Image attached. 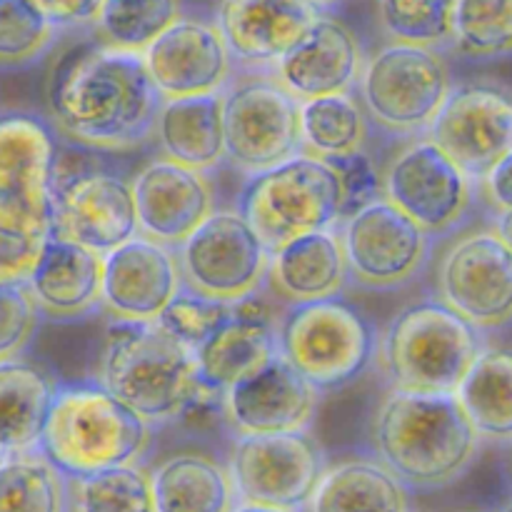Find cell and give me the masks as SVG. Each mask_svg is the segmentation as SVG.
I'll use <instances>...</instances> for the list:
<instances>
[{
    "label": "cell",
    "mask_w": 512,
    "mask_h": 512,
    "mask_svg": "<svg viewBox=\"0 0 512 512\" xmlns=\"http://www.w3.org/2000/svg\"><path fill=\"white\" fill-rule=\"evenodd\" d=\"M70 512H155L150 470L140 463L68 478Z\"/></svg>",
    "instance_id": "836d02e7"
},
{
    "label": "cell",
    "mask_w": 512,
    "mask_h": 512,
    "mask_svg": "<svg viewBox=\"0 0 512 512\" xmlns=\"http://www.w3.org/2000/svg\"><path fill=\"white\" fill-rule=\"evenodd\" d=\"M278 355V323L258 295L235 303L233 313L193 350L195 375L205 388L223 393Z\"/></svg>",
    "instance_id": "cb8c5ba5"
},
{
    "label": "cell",
    "mask_w": 512,
    "mask_h": 512,
    "mask_svg": "<svg viewBox=\"0 0 512 512\" xmlns=\"http://www.w3.org/2000/svg\"><path fill=\"white\" fill-rule=\"evenodd\" d=\"M465 512H500V510H465Z\"/></svg>",
    "instance_id": "c3c4849f"
},
{
    "label": "cell",
    "mask_w": 512,
    "mask_h": 512,
    "mask_svg": "<svg viewBox=\"0 0 512 512\" xmlns=\"http://www.w3.org/2000/svg\"><path fill=\"white\" fill-rule=\"evenodd\" d=\"M455 0H380V23L400 43L440 48L450 43Z\"/></svg>",
    "instance_id": "74e56055"
},
{
    "label": "cell",
    "mask_w": 512,
    "mask_h": 512,
    "mask_svg": "<svg viewBox=\"0 0 512 512\" xmlns=\"http://www.w3.org/2000/svg\"><path fill=\"white\" fill-rule=\"evenodd\" d=\"M300 100L273 78L233 80L223 90L225 160L253 175L300 153Z\"/></svg>",
    "instance_id": "4fadbf2b"
},
{
    "label": "cell",
    "mask_w": 512,
    "mask_h": 512,
    "mask_svg": "<svg viewBox=\"0 0 512 512\" xmlns=\"http://www.w3.org/2000/svg\"><path fill=\"white\" fill-rule=\"evenodd\" d=\"M438 300L485 333L510 323L512 245L495 228L470 230L443 250L435 273Z\"/></svg>",
    "instance_id": "30bf717a"
},
{
    "label": "cell",
    "mask_w": 512,
    "mask_h": 512,
    "mask_svg": "<svg viewBox=\"0 0 512 512\" xmlns=\"http://www.w3.org/2000/svg\"><path fill=\"white\" fill-rule=\"evenodd\" d=\"M33 3L58 30L93 25L103 8V0H33Z\"/></svg>",
    "instance_id": "7bdbcfd3"
},
{
    "label": "cell",
    "mask_w": 512,
    "mask_h": 512,
    "mask_svg": "<svg viewBox=\"0 0 512 512\" xmlns=\"http://www.w3.org/2000/svg\"><path fill=\"white\" fill-rule=\"evenodd\" d=\"M475 195V180L430 138L405 145L383 170V198L433 238L463 225Z\"/></svg>",
    "instance_id": "9a60e30c"
},
{
    "label": "cell",
    "mask_w": 512,
    "mask_h": 512,
    "mask_svg": "<svg viewBox=\"0 0 512 512\" xmlns=\"http://www.w3.org/2000/svg\"><path fill=\"white\" fill-rule=\"evenodd\" d=\"M325 163L333 168L340 185V220L373 203L375 198H383V170L365 148Z\"/></svg>",
    "instance_id": "60d3db41"
},
{
    "label": "cell",
    "mask_w": 512,
    "mask_h": 512,
    "mask_svg": "<svg viewBox=\"0 0 512 512\" xmlns=\"http://www.w3.org/2000/svg\"><path fill=\"white\" fill-rule=\"evenodd\" d=\"M303 512H410V490L375 458L325 465Z\"/></svg>",
    "instance_id": "83f0119b"
},
{
    "label": "cell",
    "mask_w": 512,
    "mask_h": 512,
    "mask_svg": "<svg viewBox=\"0 0 512 512\" xmlns=\"http://www.w3.org/2000/svg\"><path fill=\"white\" fill-rule=\"evenodd\" d=\"M0 512H70L68 478L38 450L0 460Z\"/></svg>",
    "instance_id": "d6a6232c"
},
{
    "label": "cell",
    "mask_w": 512,
    "mask_h": 512,
    "mask_svg": "<svg viewBox=\"0 0 512 512\" xmlns=\"http://www.w3.org/2000/svg\"><path fill=\"white\" fill-rule=\"evenodd\" d=\"M40 318L73 323L100 308L103 290V253L50 235L28 283Z\"/></svg>",
    "instance_id": "d4e9b609"
},
{
    "label": "cell",
    "mask_w": 512,
    "mask_h": 512,
    "mask_svg": "<svg viewBox=\"0 0 512 512\" xmlns=\"http://www.w3.org/2000/svg\"><path fill=\"white\" fill-rule=\"evenodd\" d=\"M95 383L148 425L175 423L200 390L193 353L158 323H118L108 328Z\"/></svg>",
    "instance_id": "277c9868"
},
{
    "label": "cell",
    "mask_w": 512,
    "mask_h": 512,
    "mask_svg": "<svg viewBox=\"0 0 512 512\" xmlns=\"http://www.w3.org/2000/svg\"><path fill=\"white\" fill-rule=\"evenodd\" d=\"M55 383L45 370L15 358L0 363V438L10 453L38 448Z\"/></svg>",
    "instance_id": "4dcf8cb0"
},
{
    "label": "cell",
    "mask_w": 512,
    "mask_h": 512,
    "mask_svg": "<svg viewBox=\"0 0 512 512\" xmlns=\"http://www.w3.org/2000/svg\"><path fill=\"white\" fill-rule=\"evenodd\" d=\"M512 155L503 158L500 163H495L488 173L480 180H475V190L483 193V198L488 200L490 210L500 218H510L512 215Z\"/></svg>",
    "instance_id": "ee69618b"
},
{
    "label": "cell",
    "mask_w": 512,
    "mask_h": 512,
    "mask_svg": "<svg viewBox=\"0 0 512 512\" xmlns=\"http://www.w3.org/2000/svg\"><path fill=\"white\" fill-rule=\"evenodd\" d=\"M178 18V0H103L95 30L108 48L143 53Z\"/></svg>",
    "instance_id": "d590c367"
},
{
    "label": "cell",
    "mask_w": 512,
    "mask_h": 512,
    "mask_svg": "<svg viewBox=\"0 0 512 512\" xmlns=\"http://www.w3.org/2000/svg\"><path fill=\"white\" fill-rule=\"evenodd\" d=\"M428 138L463 170L480 180L512 155V103L495 85H453L428 128Z\"/></svg>",
    "instance_id": "2e32d148"
},
{
    "label": "cell",
    "mask_w": 512,
    "mask_h": 512,
    "mask_svg": "<svg viewBox=\"0 0 512 512\" xmlns=\"http://www.w3.org/2000/svg\"><path fill=\"white\" fill-rule=\"evenodd\" d=\"M40 313L25 285H0V363L20 358L35 338Z\"/></svg>",
    "instance_id": "b9f144b4"
},
{
    "label": "cell",
    "mask_w": 512,
    "mask_h": 512,
    "mask_svg": "<svg viewBox=\"0 0 512 512\" xmlns=\"http://www.w3.org/2000/svg\"><path fill=\"white\" fill-rule=\"evenodd\" d=\"M318 15L310 0H220L215 28L235 65L268 73Z\"/></svg>",
    "instance_id": "603a6c76"
},
{
    "label": "cell",
    "mask_w": 512,
    "mask_h": 512,
    "mask_svg": "<svg viewBox=\"0 0 512 512\" xmlns=\"http://www.w3.org/2000/svg\"><path fill=\"white\" fill-rule=\"evenodd\" d=\"M300 150L320 160L363 150L370 138V120L353 93L300 100Z\"/></svg>",
    "instance_id": "1f68e13d"
},
{
    "label": "cell",
    "mask_w": 512,
    "mask_h": 512,
    "mask_svg": "<svg viewBox=\"0 0 512 512\" xmlns=\"http://www.w3.org/2000/svg\"><path fill=\"white\" fill-rule=\"evenodd\" d=\"M225 465L238 503L303 510L328 463L308 430H298L235 435Z\"/></svg>",
    "instance_id": "5bb4252c"
},
{
    "label": "cell",
    "mask_w": 512,
    "mask_h": 512,
    "mask_svg": "<svg viewBox=\"0 0 512 512\" xmlns=\"http://www.w3.org/2000/svg\"><path fill=\"white\" fill-rule=\"evenodd\" d=\"M155 512H230L235 490L228 465L203 453H173L150 470Z\"/></svg>",
    "instance_id": "f1b7e54d"
},
{
    "label": "cell",
    "mask_w": 512,
    "mask_h": 512,
    "mask_svg": "<svg viewBox=\"0 0 512 512\" xmlns=\"http://www.w3.org/2000/svg\"><path fill=\"white\" fill-rule=\"evenodd\" d=\"M153 138L163 158L185 168L210 173L223 165V93L160 100Z\"/></svg>",
    "instance_id": "4316f807"
},
{
    "label": "cell",
    "mask_w": 512,
    "mask_h": 512,
    "mask_svg": "<svg viewBox=\"0 0 512 512\" xmlns=\"http://www.w3.org/2000/svg\"><path fill=\"white\" fill-rule=\"evenodd\" d=\"M138 233L168 248H178L215 208V193L205 173L168 158H153L130 180Z\"/></svg>",
    "instance_id": "44dd1931"
},
{
    "label": "cell",
    "mask_w": 512,
    "mask_h": 512,
    "mask_svg": "<svg viewBox=\"0 0 512 512\" xmlns=\"http://www.w3.org/2000/svg\"><path fill=\"white\" fill-rule=\"evenodd\" d=\"M183 288L175 248L133 235L103 255L100 308L118 323H155Z\"/></svg>",
    "instance_id": "ffe728a7"
},
{
    "label": "cell",
    "mask_w": 512,
    "mask_h": 512,
    "mask_svg": "<svg viewBox=\"0 0 512 512\" xmlns=\"http://www.w3.org/2000/svg\"><path fill=\"white\" fill-rule=\"evenodd\" d=\"M48 238V228L25 223L0 210V285L28 283Z\"/></svg>",
    "instance_id": "ab89813d"
},
{
    "label": "cell",
    "mask_w": 512,
    "mask_h": 512,
    "mask_svg": "<svg viewBox=\"0 0 512 512\" xmlns=\"http://www.w3.org/2000/svg\"><path fill=\"white\" fill-rule=\"evenodd\" d=\"M140 55L160 100L223 93L238 68L220 30L195 18L170 23Z\"/></svg>",
    "instance_id": "d6986e66"
},
{
    "label": "cell",
    "mask_w": 512,
    "mask_h": 512,
    "mask_svg": "<svg viewBox=\"0 0 512 512\" xmlns=\"http://www.w3.org/2000/svg\"><path fill=\"white\" fill-rule=\"evenodd\" d=\"M265 283L288 305L338 298L348 283V263L338 228L313 230L270 250Z\"/></svg>",
    "instance_id": "484cf974"
},
{
    "label": "cell",
    "mask_w": 512,
    "mask_h": 512,
    "mask_svg": "<svg viewBox=\"0 0 512 512\" xmlns=\"http://www.w3.org/2000/svg\"><path fill=\"white\" fill-rule=\"evenodd\" d=\"M335 228L345 250L348 280L365 290L403 288L418 278L433 248V235L385 198L363 205Z\"/></svg>",
    "instance_id": "7c38bea8"
},
{
    "label": "cell",
    "mask_w": 512,
    "mask_h": 512,
    "mask_svg": "<svg viewBox=\"0 0 512 512\" xmlns=\"http://www.w3.org/2000/svg\"><path fill=\"white\" fill-rule=\"evenodd\" d=\"M8 453H10V450H8V445H5V443H3V438H0V460H3L5 455H8Z\"/></svg>",
    "instance_id": "7dc6e473"
},
{
    "label": "cell",
    "mask_w": 512,
    "mask_h": 512,
    "mask_svg": "<svg viewBox=\"0 0 512 512\" xmlns=\"http://www.w3.org/2000/svg\"><path fill=\"white\" fill-rule=\"evenodd\" d=\"M360 40L343 20L320 13L268 70L295 100L353 93L363 68Z\"/></svg>",
    "instance_id": "7402d4cb"
},
{
    "label": "cell",
    "mask_w": 512,
    "mask_h": 512,
    "mask_svg": "<svg viewBox=\"0 0 512 512\" xmlns=\"http://www.w3.org/2000/svg\"><path fill=\"white\" fill-rule=\"evenodd\" d=\"M158 105L143 55L98 40L65 48L45 80V108L55 133L98 153H123L148 143Z\"/></svg>",
    "instance_id": "6da1fadb"
},
{
    "label": "cell",
    "mask_w": 512,
    "mask_h": 512,
    "mask_svg": "<svg viewBox=\"0 0 512 512\" xmlns=\"http://www.w3.org/2000/svg\"><path fill=\"white\" fill-rule=\"evenodd\" d=\"M50 235L103 255L138 235L130 180L100 165L68 168L58 158L50 195Z\"/></svg>",
    "instance_id": "8fae6325"
},
{
    "label": "cell",
    "mask_w": 512,
    "mask_h": 512,
    "mask_svg": "<svg viewBox=\"0 0 512 512\" xmlns=\"http://www.w3.org/2000/svg\"><path fill=\"white\" fill-rule=\"evenodd\" d=\"M375 460L408 490L448 488L480 453V438L453 393L390 388L370 428Z\"/></svg>",
    "instance_id": "7a4b0ae2"
},
{
    "label": "cell",
    "mask_w": 512,
    "mask_h": 512,
    "mask_svg": "<svg viewBox=\"0 0 512 512\" xmlns=\"http://www.w3.org/2000/svg\"><path fill=\"white\" fill-rule=\"evenodd\" d=\"M483 348L475 325L440 300H420L390 320L375 355L390 388L455 393Z\"/></svg>",
    "instance_id": "5b68a950"
},
{
    "label": "cell",
    "mask_w": 512,
    "mask_h": 512,
    "mask_svg": "<svg viewBox=\"0 0 512 512\" xmlns=\"http://www.w3.org/2000/svg\"><path fill=\"white\" fill-rule=\"evenodd\" d=\"M58 38L33 0H0V70H23L38 63Z\"/></svg>",
    "instance_id": "8d00e7d4"
},
{
    "label": "cell",
    "mask_w": 512,
    "mask_h": 512,
    "mask_svg": "<svg viewBox=\"0 0 512 512\" xmlns=\"http://www.w3.org/2000/svg\"><path fill=\"white\" fill-rule=\"evenodd\" d=\"M355 88L370 123L393 135H420L453 90V73L438 48L393 40L363 60Z\"/></svg>",
    "instance_id": "8992f818"
},
{
    "label": "cell",
    "mask_w": 512,
    "mask_h": 512,
    "mask_svg": "<svg viewBox=\"0 0 512 512\" xmlns=\"http://www.w3.org/2000/svg\"><path fill=\"white\" fill-rule=\"evenodd\" d=\"M240 213L270 250L298 235L340 223V185L325 160L308 153L248 175Z\"/></svg>",
    "instance_id": "ba28073f"
},
{
    "label": "cell",
    "mask_w": 512,
    "mask_h": 512,
    "mask_svg": "<svg viewBox=\"0 0 512 512\" xmlns=\"http://www.w3.org/2000/svg\"><path fill=\"white\" fill-rule=\"evenodd\" d=\"M373 323L340 298L290 305L278 325V355L318 390L343 388L370 368Z\"/></svg>",
    "instance_id": "52a82bcc"
},
{
    "label": "cell",
    "mask_w": 512,
    "mask_h": 512,
    "mask_svg": "<svg viewBox=\"0 0 512 512\" xmlns=\"http://www.w3.org/2000/svg\"><path fill=\"white\" fill-rule=\"evenodd\" d=\"M230 512H303L295 508H273V505H255V503H235Z\"/></svg>",
    "instance_id": "f6af8a7d"
},
{
    "label": "cell",
    "mask_w": 512,
    "mask_h": 512,
    "mask_svg": "<svg viewBox=\"0 0 512 512\" xmlns=\"http://www.w3.org/2000/svg\"><path fill=\"white\" fill-rule=\"evenodd\" d=\"M450 43L473 60L505 58L512 50V0H455Z\"/></svg>",
    "instance_id": "e575fe53"
},
{
    "label": "cell",
    "mask_w": 512,
    "mask_h": 512,
    "mask_svg": "<svg viewBox=\"0 0 512 512\" xmlns=\"http://www.w3.org/2000/svg\"><path fill=\"white\" fill-rule=\"evenodd\" d=\"M310 3H313L315 8H328V5L338 3V0H310Z\"/></svg>",
    "instance_id": "bcb514c9"
},
{
    "label": "cell",
    "mask_w": 512,
    "mask_h": 512,
    "mask_svg": "<svg viewBox=\"0 0 512 512\" xmlns=\"http://www.w3.org/2000/svg\"><path fill=\"white\" fill-rule=\"evenodd\" d=\"M453 395L480 440L510 443L512 358L508 350L485 345Z\"/></svg>",
    "instance_id": "f546056e"
},
{
    "label": "cell",
    "mask_w": 512,
    "mask_h": 512,
    "mask_svg": "<svg viewBox=\"0 0 512 512\" xmlns=\"http://www.w3.org/2000/svg\"><path fill=\"white\" fill-rule=\"evenodd\" d=\"M58 133L28 110L0 113V210L50 230Z\"/></svg>",
    "instance_id": "e0dca14e"
},
{
    "label": "cell",
    "mask_w": 512,
    "mask_h": 512,
    "mask_svg": "<svg viewBox=\"0 0 512 512\" xmlns=\"http://www.w3.org/2000/svg\"><path fill=\"white\" fill-rule=\"evenodd\" d=\"M153 445V425L95 380L55 383L38 453L65 478L133 465Z\"/></svg>",
    "instance_id": "3957f363"
},
{
    "label": "cell",
    "mask_w": 512,
    "mask_h": 512,
    "mask_svg": "<svg viewBox=\"0 0 512 512\" xmlns=\"http://www.w3.org/2000/svg\"><path fill=\"white\" fill-rule=\"evenodd\" d=\"M183 288L205 298L240 303L263 290L268 248L238 208L213 213L175 248Z\"/></svg>",
    "instance_id": "9c48e42d"
},
{
    "label": "cell",
    "mask_w": 512,
    "mask_h": 512,
    "mask_svg": "<svg viewBox=\"0 0 512 512\" xmlns=\"http://www.w3.org/2000/svg\"><path fill=\"white\" fill-rule=\"evenodd\" d=\"M233 308L235 303H223V300L205 298L193 290L180 288L155 323L193 353L218 325H223L230 318Z\"/></svg>",
    "instance_id": "f35d334b"
},
{
    "label": "cell",
    "mask_w": 512,
    "mask_h": 512,
    "mask_svg": "<svg viewBox=\"0 0 512 512\" xmlns=\"http://www.w3.org/2000/svg\"><path fill=\"white\" fill-rule=\"evenodd\" d=\"M320 393L280 355L220 393L223 423L233 435L298 433L313 425Z\"/></svg>",
    "instance_id": "ac0fdd59"
}]
</instances>
